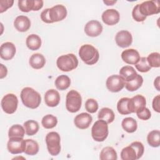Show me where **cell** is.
I'll return each mask as SVG.
<instances>
[{
  "label": "cell",
  "mask_w": 160,
  "mask_h": 160,
  "mask_svg": "<svg viewBox=\"0 0 160 160\" xmlns=\"http://www.w3.org/2000/svg\"><path fill=\"white\" fill-rule=\"evenodd\" d=\"M121 126L123 129L129 133L135 132L138 128L137 121L132 118L128 117L123 119L121 122Z\"/></svg>",
  "instance_id": "obj_28"
},
{
  "label": "cell",
  "mask_w": 160,
  "mask_h": 160,
  "mask_svg": "<svg viewBox=\"0 0 160 160\" xmlns=\"http://www.w3.org/2000/svg\"><path fill=\"white\" fill-rule=\"evenodd\" d=\"M14 26L18 31L26 32L31 27V21L26 16H18L14 21Z\"/></svg>",
  "instance_id": "obj_21"
},
{
  "label": "cell",
  "mask_w": 160,
  "mask_h": 160,
  "mask_svg": "<svg viewBox=\"0 0 160 160\" xmlns=\"http://www.w3.org/2000/svg\"><path fill=\"white\" fill-rule=\"evenodd\" d=\"M141 13L145 16H151L160 12V2L159 1H146L139 4Z\"/></svg>",
  "instance_id": "obj_9"
},
{
  "label": "cell",
  "mask_w": 160,
  "mask_h": 160,
  "mask_svg": "<svg viewBox=\"0 0 160 160\" xmlns=\"http://www.w3.org/2000/svg\"><path fill=\"white\" fill-rule=\"evenodd\" d=\"M29 63L32 68L39 69L43 68L45 65L46 59L42 54L35 53L30 57Z\"/></svg>",
  "instance_id": "obj_22"
},
{
  "label": "cell",
  "mask_w": 160,
  "mask_h": 160,
  "mask_svg": "<svg viewBox=\"0 0 160 160\" xmlns=\"http://www.w3.org/2000/svg\"><path fill=\"white\" fill-rule=\"evenodd\" d=\"M160 54L159 52H154L149 54L147 61L151 68H159L160 66Z\"/></svg>",
  "instance_id": "obj_38"
},
{
  "label": "cell",
  "mask_w": 160,
  "mask_h": 160,
  "mask_svg": "<svg viewBox=\"0 0 160 160\" xmlns=\"http://www.w3.org/2000/svg\"><path fill=\"white\" fill-rule=\"evenodd\" d=\"M1 105L4 112L9 114H13L18 108V98L14 94H7L1 99Z\"/></svg>",
  "instance_id": "obj_8"
},
{
  "label": "cell",
  "mask_w": 160,
  "mask_h": 160,
  "mask_svg": "<svg viewBox=\"0 0 160 160\" xmlns=\"http://www.w3.org/2000/svg\"><path fill=\"white\" fill-rule=\"evenodd\" d=\"M146 98L140 94L136 95L129 100V109L131 113L138 112L146 107Z\"/></svg>",
  "instance_id": "obj_14"
},
{
  "label": "cell",
  "mask_w": 160,
  "mask_h": 160,
  "mask_svg": "<svg viewBox=\"0 0 160 160\" xmlns=\"http://www.w3.org/2000/svg\"><path fill=\"white\" fill-rule=\"evenodd\" d=\"M58 123V119L52 114L45 115L41 121L42 126L46 129H52L54 128Z\"/></svg>",
  "instance_id": "obj_35"
},
{
  "label": "cell",
  "mask_w": 160,
  "mask_h": 160,
  "mask_svg": "<svg viewBox=\"0 0 160 160\" xmlns=\"http://www.w3.org/2000/svg\"><path fill=\"white\" fill-rule=\"evenodd\" d=\"M108 134V125L104 120H98L94 122L91 128V136L96 141H104L107 138Z\"/></svg>",
  "instance_id": "obj_5"
},
{
  "label": "cell",
  "mask_w": 160,
  "mask_h": 160,
  "mask_svg": "<svg viewBox=\"0 0 160 160\" xmlns=\"http://www.w3.org/2000/svg\"><path fill=\"white\" fill-rule=\"evenodd\" d=\"M60 95L58 91L51 89L48 90L44 94V102L49 107H56L60 102Z\"/></svg>",
  "instance_id": "obj_20"
},
{
  "label": "cell",
  "mask_w": 160,
  "mask_h": 160,
  "mask_svg": "<svg viewBox=\"0 0 160 160\" xmlns=\"http://www.w3.org/2000/svg\"><path fill=\"white\" fill-rule=\"evenodd\" d=\"M56 88L61 91H64L67 89L71 84L70 78L64 74L59 76L55 80L54 82Z\"/></svg>",
  "instance_id": "obj_29"
},
{
  "label": "cell",
  "mask_w": 160,
  "mask_h": 160,
  "mask_svg": "<svg viewBox=\"0 0 160 160\" xmlns=\"http://www.w3.org/2000/svg\"><path fill=\"white\" fill-rule=\"evenodd\" d=\"M159 100H160V96L159 95H157L153 99V101H152V108L157 112H160Z\"/></svg>",
  "instance_id": "obj_43"
},
{
  "label": "cell",
  "mask_w": 160,
  "mask_h": 160,
  "mask_svg": "<svg viewBox=\"0 0 160 160\" xmlns=\"http://www.w3.org/2000/svg\"><path fill=\"white\" fill-rule=\"evenodd\" d=\"M147 141L149 146L153 148L159 147L160 145V131L152 130L149 132L147 136Z\"/></svg>",
  "instance_id": "obj_32"
},
{
  "label": "cell",
  "mask_w": 160,
  "mask_h": 160,
  "mask_svg": "<svg viewBox=\"0 0 160 160\" xmlns=\"http://www.w3.org/2000/svg\"><path fill=\"white\" fill-rule=\"evenodd\" d=\"M92 121V118L91 115L87 112H82L78 114L74 119L75 126L81 129H86L88 128Z\"/></svg>",
  "instance_id": "obj_17"
},
{
  "label": "cell",
  "mask_w": 160,
  "mask_h": 160,
  "mask_svg": "<svg viewBox=\"0 0 160 160\" xmlns=\"http://www.w3.org/2000/svg\"><path fill=\"white\" fill-rule=\"evenodd\" d=\"M102 29V24L98 21L91 20L86 24L84 32L88 36L97 37L101 34Z\"/></svg>",
  "instance_id": "obj_15"
},
{
  "label": "cell",
  "mask_w": 160,
  "mask_h": 160,
  "mask_svg": "<svg viewBox=\"0 0 160 160\" xmlns=\"http://www.w3.org/2000/svg\"><path fill=\"white\" fill-rule=\"evenodd\" d=\"M98 103L94 99H88L85 102V109L89 113H94L98 109Z\"/></svg>",
  "instance_id": "obj_39"
},
{
  "label": "cell",
  "mask_w": 160,
  "mask_h": 160,
  "mask_svg": "<svg viewBox=\"0 0 160 160\" xmlns=\"http://www.w3.org/2000/svg\"><path fill=\"white\" fill-rule=\"evenodd\" d=\"M132 16L133 19L137 22H143L146 19V16L142 15L139 9V4H136L132 11Z\"/></svg>",
  "instance_id": "obj_40"
},
{
  "label": "cell",
  "mask_w": 160,
  "mask_h": 160,
  "mask_svg": "<svg viewBox=\"0 0 160 160\" xmlns=\"http://www.w3.org/2000/svg\"><path fill=\"white\" fill-rule=\"evenodd\" d=\"M98 118L99 119L105 121L108 124L113 122L115 118V114L113 111L108 108H103L101 109L98 112Z\"/></svg>",
  "instance_id": "obj_25"
},
{
  "label": "cell",
  "mask_w": 160,
  "mask_h": 160,
  "mask_svg": "<svg viewBox=\"0 0 160 160\" xmlns=\"http://www.w3.org/2000/svg\"><path fill=\"white\" fill-rule=\"evenodd\" d=\"M121 58L128 64H136L140 59L139 52L134 49H128L121 53Z\"/></svg>",
  "instance_id": "obj_19"
},
{
  "label": "cell",
  "mask_w": 160,
  "mask_h": 160,
  "mask_svg": "<svg viewBox=\"0 0 160 160\" xmlns=\"http://www.w3.org/2000/svg\"><path fill=\"white\" fill-rule=\"evenodd\" d=\"M143 83V78L142 77L139 75L137 74L136 78L131 81L125 82V88L126 89L131 92L135 91L138 90L142 84Z\"/></svg>",
  "instance_id": "obj_27"
},
{
  "label": "cell",
  "mask_w": 160,
  "mask_h": 160,
  "mask_svg": "<svg viewBox=\"0 0 160 160\" xmlns=\"http://www.w3.org/2000/svg\"><path fill=\"white\" fill-rule=\"evenodd\" d=\"M56 65L61 71L68 72L78 67V60L74 54L69 53L59 56L56 61Z\"/></svg>",
  "instance_id": "obj_4"
},
{
  "label": "cell",
  "mask_w": 160,
  "mask_h": 160,
  "mask_svg": "<svg viewBox=\"0 0 160 160\" xmlns=\"http://www.w3.org/2000/svg\"><path fill=\"white\" fill-rule=\"evenodd\" d=\"M154 85L155 88L158 91H160V89H159V76H158L155 79V80L154 81Z\"/></svg>",
  "instance_id": "obj_46"
},
{
  "label": "cell",
  "mask_w": 160,
  "mask_h": 160,
  "mask_svg": "<svg viewBox=\"0 0 160 160\" xmlns=\"http://www.w3.org/2000/svg\"><path fill=\"white\" fill-rule=\"evenodd\" d=\"M106 85L108 89L112 92H117L121 91L125 86V81L120 75H112L108 77Z\"/></svg>",
  "instance_id": "obj_11"
},
{
  "label": "cell",
  "mask_w": 160,
  "mask_h": 160,
  "mask_svg": "<svg viewBox=\"0 0 160 160\" xmlns=\"http://www.w3.org/2000/svg\"><path fill=\"white\" fill-rule=\"evenodd\" d=\"M135 67L138 71L141 72H147L151 68L146 57L140 58L138 62L135 64Z\"/></svg>",
  "instance_id": "obj_37"
},
{
  "label": "cell",
  "mask_w": 160,
  "mask_h": 160,
  "mask_svg": "<svg viewBox=\"0 0 160 160\" xmlns=\"http://www.w3.org/2000/svg\"><path fill=\"white\" fill-rule=\"evenodd\" d=\"M26 44L30 50L36 51L40 48L41 46V39L38 35L32 34L27 37Z\"/></svg>",
  "instance_id": "obj_23"
},
{
  "label": "cell",
  "mask_w": 160,
  "mask_h": 160,
  "mask_svg": "<svg viewBox=\"0 0 160 160\" xmlns=\"http://www.w3.org/2000/svg\"><path fill=\"white\" fill-rule=\"evenodd\" d=\"M144 148L142 142L134 141L129 146L124 148L121 152L122 160H136L140 159L144 154Z\"/></svg>",
  "instance_id": "obj_2"
},
{
  "label": "cell",
  "mask_w": 160,
  "mask_h": 160,
  "mask_svg": "<svg viewBox=\"0 0 160 160\" xmlns=\"http://www.w3.org/2000/svg\"><path fill=\"white\" fill-rule=\"evenodd\" d=\"M82 104V98L80 94L76 90H71L66 95V108L67 110L72 113L78 112Z\"/></svg>",
  "instance_id": "obj_6"
},
{
  "label": "cell",
  "mask_w": 160,
  "mask_h": 160,
  "mask_svg": "<svg viewBox=\"0 0 160 160\" xmlns=\"http://www.w3.org/2000/svg\"><path fill=\"white\" fill-rule=\"evenodd\" d=\"M25 132L28 136H33L39 131V124L34 120H28L26 121L24 124Z\"/></svg>",
  "instance_id": "obj_31"
},
{
  "label": "cell",
  "mask_w": 160,
  "mask_h": 160,
  "mask_svg": "<svg viewBox=\"0 0 160 160\" xmlns=\"http://www.w3.org/2000/svg\"><path fill=\"white\" fill-rule=\"evenodd\" d=\"M115 41L118 46L122 48H126L132 44V37L128 31L121 30L116 34Z\"/></svg>",
  "instance_id": "obj_13"
},
{
  "label": "cell",
  "mask_w": 160,
  "mask_h": 160,
  "mask_svg": "<svg viewBox=\"0 0 160 160\" xmlns=\"http://www.w3.org/2000/svg\"><path fill=\"white\" fill-rule=\"evenodd\" d=\"M137 74L134 68L131 66H123L119 70V75L124 79L125 82L134 79Z\"/></svg>",
  "instance_id": "obj_24"
},
{
  "label": "cell",
  "mask_w": 160,
  "mask_h": 160,
  "mask_svg": "<svg viewBox=\"0 0 160 160\" xmlns=\"http://www.w3.org/2000/svg\"><path fill=\"white\" fill-rule=\"evenodd\" d=\"M136 114L139 119L141 120H144V121L148 120L151 116V113L150 110L146 107L142 109H141V111L136 112Z\"/></svg>",
  "instance_id": "obj_41"
},
{
  "label": "cell",
  "mask_w": 160,
  "mask_h": 160,
  "mask_svg": "<svg viewBox=\"0 0 160 160\" xmlns=\"http://www.w3.org/2000/svg\"><path fill=\"white\" fill-rule=\"evenodd\" d=\"M79 56L81 60L88 65L96 64L99 58V53L97 49L91 44H84L79 50Z\"/></svg>",
  "instance_id": "obj_3"
},
{
  "label": "cell",
  "mask_w": 160,
  "mask_h": 160,
  "mask_svg": "<svg viewBox=\"0 0 160 160\" xmlns=\"http://www.w3.org/2000/svg\"><path fill=\"white\" fill-rule=\"evenodd\" d=\"M24 127L19 124L12 125L9 129L8 136L11 138H23L25 134Z\"/></svg>",
  "instance_id": "obj_33"
},
{
  "label": "cell",
  "mask_w": 160,
  "mask_h": 160,
  "mask_svg": "<svg viewBox=\"0 0 160 160\" xmlns=\"http://www.w3.org/2000/svg\"><path fill=\"white\" fill-rule=\"evenodd\" d=\"M48 15L51 23L61 21L66 17L67 9L64 6L57 4L51 8H49Z\"/></svg>",
  "instance_id": "obj_10"
},
{
  "label": "cell",
  "mask_w": 160,
  "mask_h": 160,
  "mask_svg": "<svg viewBox=\"0 0 160 160\" xmlns=\"http://www.w3.org/2000/svg\"><path fill=\"white\" fill-rule=\"evenodd\" d=\"M117 2V1H109V0H106V1H103V2L106 4L107 6H112L114 4H115Z\"/></svg>",
  "instance_id": "obj_47"
},
{
  "label": "cell",
  "mask_w": 160,
  "mask_h": 160,
  "mask_svg": "<svg viewBox=\"0 0 160 160\" xmlns=\"http://www.w3.org/2000/svg\"><path fill=\"white\" fill-rule=\"evenodd\" d=\"M25 146V140H24L22 138H9L7 144L8 151L12 154L24 152Z\"/></svg>",
  "instance_id": "obj_12"
},
{
  "label": "cell",
  "mask_w": 160,
  "mask_h": 160,
  "mask_svg": "<svg viewBox=\"0 0 160 160\" xmlns=\"http://www.w3.org/2000/svg\"><path fill=\"white\" fill-rule=\"evenodd\" d=\"M25 142L26 146L24 152L25 154L30 156H33L38 152L39 148L38 142L36 141L28 139L25 140Z\"/></svg>",
  "instance_id": "obj_30"
},
{
  "label": "cell",
  "mask_w": 160,
  "mask_h": 160,
  "mask_svg": "<svg viewBox=\"0 0 160 160\" xmlns=\"http://www.w3.org/2000/svg\"><path fill=\"white\" fill-rule=\"evenodd\" d=\"M99 159L101 160H116L118 159L117 152L112 147H105L100 152Z\"/></svg>",
  "instance_id": "obj_26"
},
{
  "label": "cell",
  "mask_w": 160,
  "mask_h": 160,
  "mask_svg": "<svg viewBox=\"0 0 160 160\" xmlns=\"http://www.w3.org/2000/svg\"><path fill=\"white\" fill-rule=\"evenodd\" d=\"M129 98H122L118 102L117 109L121 114L126 115L131 114L129 109Z\"/></svg>",
  "instance_id": "obj_34"
},
{
  "label": "cell",
  "mask_w": 160,
  "mask_h": 160,
  "mask_svg": "<svg viewBox=\"0 0 160 160\" xmlns=\"http://www.w3.org/2000/svg\"><path fill=\"white\" fill-rule=\"evenodd\" d=\"M48 11H49V8H47V9H45L44 10H43L41 13V19L43 22H44L46 23H51L49 18Z\"/></svg>",
  "instance_id": "obj_44"
},
{
  "label": "cell",
  "mask_w": 160,
  "mask_h": 160,
  "mask_svg": "<svg viewBox=\"0 0 160 160\" xmlns=\"http://www.w3.org/2000/svg\"><path fill=\"white\" fill-rule=\"evenodd\" d=\"M120 19L119 12L114 9H108L102 14V20L107 25L113 26L116 24Z\"/></svg>",
  "instance_id": "obj_16"
},
{
  "label": "cell",
  "mask_w": 160,
  "mask_h": 160,
  "mask_svg": "<svg viewBox=\"0 0 160 160\" xmlns=\"http://www.w3.org/2000/svg\"><path fill=\"white\" fill-rule=\"evenodd\" d=\"M34 4L35 0H19L18 2L19 9L24 12L34 11Z\"/></svg>",
  "instance_id": "obj_36"
},
{
  "label": "cell",
  "mask_w": 160,
  "mask_h": 160,
  "mask_svg": "<svg viewBox=\"0 0 160 160\" xmlns=\"http://www.w3.org/2000/svg\"><path fill=\"white\" fill-rule=\"evenodd\" d=\"M1 70H0V78L2 79L6 76L8 73V69L6 66H4L2 64H1Z\"/></svg>",
  "instance_id": "obj_45"
},
{
  "label": "cell",
  "mask_w": 160,
  "mask_h": 160,
  "mask_svg": "<svg viewBox=\"0 0 160 160\" xmlns=\"http://www.w3.org/2000/svg\"><path fill=\"white\" fill-rule=\"evenodd\" d=\"M16 51L15 45L12 42H6L1 46L0 56L4 60H10L14 56Z\"/></svg>",
  "instance_id": "obj_18"
},
{
  "label": "cell",
  "mask_w": 160,
  "mask_h": 160,
  "mask_svg": "<svg viewBox=\"0 0 160 160\" xmlns=\"http://www.w3.org/2000/svg\"><path fill=\"white\" fill-rule=\"evenodd\" d=\"M13 0H1L0 1V12L2 13L8 8L12 7L13 5Z\"/></svg>",
  "instance_id": "obj_42"
},
{
  "label": "cell",
  "mask_w": 160,
  "mask_h": 160,
  "mask_svg": "<svg viewBox=\"0 0 160 160\" xmlns=\"http://www.w3.org/2000/svg\"><path fill=\"white\" fill-rule=\"evenodd\" d=\"M46 142L49 153L51 156H57L61 151V138L59 134L54 131L49 132L46 136Z\"/></svg>",
  "instance_id": "obj_7"
},
{
  "label": "cell",
  "mask_w": 160,
  "mask_h": 160,
  "mask_svg": "<svg viewBox=\"0 0 160 160\" xmlns=\"http://www.w3.org/2000/svg\"><path fill=\"white\" fill-rule=\"evenodd\" d=\"M20 95L22 102L25 106L31 109H36L40 105L41 95L34 89L26 87L22 89Z\"/></svg>",
  "instance_id": "obj_1"
}]
</instances>
